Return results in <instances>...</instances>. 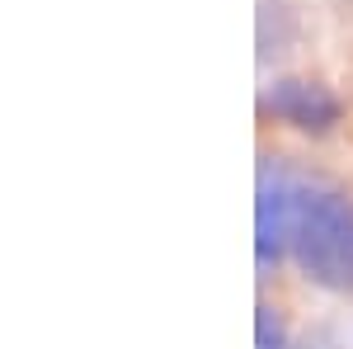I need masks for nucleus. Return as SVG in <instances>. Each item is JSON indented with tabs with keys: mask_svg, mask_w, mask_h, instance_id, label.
Returning a JSON list of instances; mask_svg holds the SVG:
<instances>
[{
	"mask_svg": "<svg viewBox=\"0 0 353 349\" xmlns=\"http://www.w3.org/2000/svg\"><path fill=\"white\" fill-rule=\"evenodd\" d=\"M259 349H283V321L273 317V307H259Z\"/></svg>",
	"mask_w": 353,
	"mask_h": 349,
	"instance_id": "nucleus-4",
	"label": "nucleus"
},
{
	"mask_svg": "<svg viewBox=\"0 0 353 349\" xmlns=\"http://www.w3.org/2000/svg\"><path fill=\"white\" fill-rule=\"evenodd\" d=\"M288 250L321 288H353V194L330 180H292Z\"/></svg>",
	"mask_w": 353,
	"mask_h": 349,
	"instance_id": "nucleus-1",
	"label": "nucleus"
},
{
	"mask_svg": "<svg viewBox=\"0 0 353 349\" xmlns=\"http://www.w3.org/2000/svg\"><path fill=\"white\" fill-rule=\"evenodd\" d=\"M288 227H292V180L264 170L259 180V265H273L288 250Z\"/></svg>",
	"mask_w": 353,
	"mask_h": 349,
	"instance_id": "nucleus-3",
	"label": "nucleus"
},
{
	"mask_svg": "<svg viewBox=\"0 0 353 349\" xmlns=\"http://www.w3.org/2000/svg\"><path fill=\"white\" fill-rule=\"evenodd\" d=\"M264 104H269L283 123L301 128V133H325V128L339 123V100L330 95L325 85H316V81H283V85H273V95L264 100Z\"/></svg>",
	"mask_w": 353,
	"mask_h": 349,
	"instance_id": "nucleus-2",
	"label": "nucleus"
}]
</instances>
